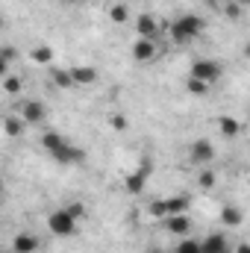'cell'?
Instances as JSON below:
<instances>
[{
	"instance_id": "cell-1",
	"label": "cell",
	"mask_w": 250,
	"mask_h": 253,
	"mask_svg": "<svg viewBox=\"0 0 250 253\" xmlns=\"http://www.w3.org/2000/svg\"><path fill=\"white\" fill-rule=\"evenodd\" d=\"M203 30H206V21L200 18V15H180L174 24H171V39L177 42V44H188V42H194V39H200L203 36Z\"/></svg>"
},
{
	"instance_id": "cell-2",
	"label": "cell",
	"mask_w": 250,
	"mask_h": 253,
	"mask_svg": "<svg viewBox=\"0 0 250 253\" xmlns=\"http://www.w3.org/2000/svg\"><path fill=\"white\" fill-rule=\"evenodd\" d=\"M77 227H80V221H74L71 218V212L68 209H53L50 215H47V230L53 233V236H59V239H68V236H74L77 233Z\"/></svg>"
},
{
	"instance_id": "cell-3",
	"label": "cell",
	"mask_w": 250,
	"mask_h": 253,
	"mask_svg": "<svg viewBox=\"0 0 250 253\" xmlns=\"http://www.w3.org/2000/svg\"><path fill=\"white\" fill-rule=\"evenodd\" d=\"M221 74H224V68H221V62H215V59H194L191 62V71H188L191 80H200L206 85H215L221 80Z\"/></svg>"
},
{
	"instance_id": "cell-4",
	"label": "cell",
	"mask_w": 250,
	"mask_h": 253,
	"mask_svg": "<svg viewBox=\"0 0 250 253\" xmlns=\"http://www.w3.org/2000/svg\"><path fill=\"white\" fill-rule=\"evenodd\" d=\"M50 159L59 162V165H80V162L85 159V150L77 147V144H71L68 138H62V141L50 150Z\"/></svg>"
},
{
	"instance_id": "cell-5",
	"label": "cell",
	"mask_w": 250,
	"mask_h": 253,
	"mask_svg": "<svg viewBox=\"0 0 250 253\" xmlns=\"http://www.w3.org/2000/svg\"><path fill=\"white\" fill-rule=\"evenodd\" d=\"M21 121L27 126H44L47 121V106L39 100H21Z\"/></svg>"
},
{
	"instance_id": "cell-6",
	"label": "cell",
	"mask_w": 250,
	"mask_h": 253,
	"mask_svg": "<svg viewBox=\"0 0 250 253\" xmlns=\"http://www.w3.org/2000/svg\"><path fill=\"white\" fill-rule=\"evenodd\" d=\"M188 156H191V162H194V165L206 168V165L215 159V144H212L209 138H197V141H191V147H188Z\"/></svg>"
},
{
	"instance_id": "cell-7",
	"label": "cell",
	"mask_w": 250,
	"mask_h": 253,
	"mask_svg": "<svg viewBox=\"0 0 250 253\" xmlns=\"http://www.w3.org/2000/svg\"><path fill=\"white\" fill-rule=\"evenodd\" d=\"M135 33H138V39H147V42H159V33H162V27H159L156 15L144 12V15H138V18H135Z\"/></svg>"
},
{
	"instance_id": "cell-8",
	"label": "cell",
	"mask_w": 250,
	"mask_h": 253,
	"mask_svg": "<svg viewBox=\"0 0 250 253\" xmlns=\"http://www.w3.org/2000/svg\"><path fill=\"white\" fill-rule=\"evenodd\" d=\"M150 162H141V168H135L132 174H126L124 177V189L129 191V194H141L144 191V186H147V177H150Z\"/></svg>"
},
{
	"instance_id": "cell-9",
	"label": "cell",
	"mask_w": 250,
	"mask_h": 253,
	"mask_svg": "<svg viewBox=\"0 0 250 253\" xmlns=\"http://www.w3.org/2000/svg\"><path fill=\"white\" fill-rule=\"evenodd\" d=\"M159 56V42H147V39H135L132 42V59L141 65L153 62Z\"/></svg>"
},
{
	"instance_id": "cell-10",
	"label": "cell",
	"mask_w": 250,
	"mask_h": 253,
	"mask_svg": "<svg viewBox=\"0 0 250 253\" xmlns=\"http://www.w3.org/2000/svg\"><path fill=\"white\" fill-rule=\"evenodd\" d=\"M68 74H71L74 85H91V83H97V68L94 65H74V68H68Z\"/></svg>"
},
{
	"instance_id": "cell-11",
	"label": "cell",
	"mask_w": 250,
	"mask_h": 253,
	"mask_svg": "<svg viewBox=\"0 0 250 253\" xmlns=\"http://www.w3.org/2000/svg\"><path fill=\"white\" fill-rule=\"evenodd\" d=\"M162 224H165V230L174 239H183V236H188V230H191V218L188 215H168V218H162Z\"/></svg>"
},
{
	"instance_id": "cell-12",
	"label": "cell",
	"mask_w": 250,
	"mask_h": 253,
	"mask_svg": "<svg viewBox=\"0 0 250 253\" xmlns=\"http://www.w3.org/2000/svg\"><path fill=\"white\" fill-rule=\"evenodd\" d=\"M42 248V242H39V236H33V233H15V239H12V253H36Z\"/></svg>"
},
{
	"instance_id": "cell-13",
	"label": "cell",
	"mask_w": 250,
	"mask_h": 253,
	"mask_svg": "<svg viewBox=\"0 0 250 253\" xmlns=\"http://www.w3.org/2000/svg\"><path fill=\"white\" fill-rule=\"evenodd\" d=\"M188 206H191V197H188L186 191L165 197V218L168 215H188Z\"/></svg>"
},
{
	"instance_id": "cell-14",
	"label": "cell",
	"mask_w": 250,
	"mask_h": 253,
	"mask_svg": "<svg viewBox=\"0 0 250 253\" xmlns=\"http://www.w3.org/2000/svg\"><path fill=\"white\" fill-rule=\"evenodd\" d=\"M200 253H230V242L221 233H212L200 242Z\"/></svg>"
},
{
	"instance_id": "cell-15",
	"label": "cell",
	"mask_w": 250,
	"mask_h": 253,
	"mask_svg": "<svg viewBox=\"0 0 250 253\" xmlns=\"http://www.w3.org/2000/svg\"><path fill=\"white\" fill-rule=\"evenodd\" d=\"M24 129H27V124L21 121V115H6V118H3V132H6V135L18 138V135H24Z\"/></svg>"
},
{
	"instance_id": "cell-16",
	"label": "cell",
	"mask_w": 250,
	"mask_h": 253,
	"mask_svg": "<svg viewBox=\"0 0 250 253\" xmlns=\"http://www.w3.org/2000/svg\"><path fill=\"white\" fill-rule=\"evenodd\" d=\"M221 221H224L227 227H242L245 212H242L239 206H224V209H221Z\"/></svg>"
},
{
	"instance_id": "cell-17",
	"label": "cell",
	"mask_w": 250,
	"mask_h": 253,
	"mask_svg": "<svg viewBox=\"0 0 250 253\" xmlns=\"http://www.w3.org/2000/svg\"><path fill=\"white\" fill-rule=\"evenodd\" d=\"M30 59L36 65H50L53 62V47H47V44H36L33 50H30Z\"/></svg>"
},
{
	"instance_id": "cell-18",
	"label": "cell",
	"mask_w": 250,
	"mask_h": 253,
	"mask_svg": "<svg viewBox=\"0 0 250 253\" xmlns=\"http://www.w3.org/2000/svg\"><path fill=\"white\" fill-rule=\"evenodd\" d=\"M109 21L112 24H126L129 21V6L126 3H112L109 6Z\"/></svg>"
},
{
	"instance_id": "cell-19",
	"label": "cell",
	"mask_w": 250,
	"mask_h": 253,
	"mask_svg": "<svg viewBox=\"0 0 250 253\" xmlns=\"http://www.w3.org/2000/svg\"><path fill=\"white\" fill-rule=\"evenodd\" d=\"M50 83H53L56 88H74L68 68H53V71H50Z\"/></svg>"
},
{
	"instance_id": "cell-20",
	"label": "cell",
	"mask_w": 250,
	"mask_h": 253,
	"mask_svg": "<svg viewBox=\"0 0 250 253\" xmlns=\"http://www.w3.org/2000/svg\"><path fill=\"white\" fill-rule=\"evenodd\" d=\"M218 126H221V132H224L227 138H233V135L242 132V121H239V118H227V115H224V118H218Z\"/></svg>"
},
{
	"instance_id": "cell-21",
	"label": "cell",
	"mask_w": 250,
	"mask_h": 253,
	"mask_svg": "<svg viewBox=\"0 0 250 253\" xmlns=\"http://www.w3.org/2000/svg\"><path fill=\"white\" fill-rule=\"evenodd\" d=\"M209 88H212V85H206V83H200V80H191V77L186 80V91L191 97H206Z\"/></svg>"
},
{
	"instance_id": "cell-22",
	"label": "cell",
	"mask_w": 250,
	"mask_h": 253,
	"mask_svg": "<svg viewBox=\"0 0 250 253\" xmlns=\"http://www.w3.org/2000/svg\"><path fill=\"white\" fill-rule=\"evenodd\" d=\"M174 253H200V242H197V239H188V236H183V239L174 245Z\"/></svg>"
},
{
	"instance_id": "cell-23",
	"label": "cell",
	"mask_w": 250,
	"mask_h": 253,
	"mask_svg": "<svg viewBox=\"0 0 250 253\" xmlns=\"http://www.w3.org/2000/svg\"><path fill=\"white\" fill-rule=\"evenodd\" d=\"M21 88H24V83H21L15 74H6V77H3V91H6V94H15V97H18Z\"/></svg>"
},
{
	"instance_id": "cell-24",
	"label": "cell",
	"mask_w": 250,
	"mask_h": 253,
	"mask_svg": "<svg viewBox=\"0 0 250 253\" xmlns=\"http://www.w3.org/2000/svg\"><path fill=\"white\" fill-rule=\"evenodd\" d=\"M197 186H200L203 191L215 189V174L209 171V165H206V168H200V174H197Z\"/></svg>"
},
{
	"instance_id": "cell-25",
	"label": "cell",
	"mask_w": 250,
	"mask_h": 253,
	"mask_svg": "<svg viewBox=\"0 0 250 253\" xmlns=\"http://www.w3.org/2000/svg\"><path fill=\"white\" fill-rule=\"evenodd\" d=\"M147 212H150L156 221H162V218H165V197H156V200H150V203H147Z\"/></svg>"
},
{
	"instance_id": "cell-26",
	"label": "cell",
	"mask_w": 250,
	"mask_h": 253,
	"mask_svg": "<svg viewBox=\"0 0 250 253\" xmlns=\"http://www.w3.org/2000/svg\"><path fill=\"white\" fill-rule=\"evenodd\" d=\"M106 121H109V126H112L115 132H124L126 124H129V121H126V115H121V112H112V115H109Z\"/></svg>"
},
{
	"instance_id": "cell-27",
	"label": "cell",
	"mask_w": 250,
	"mask_h": 253,
	"mask_svg": "<svg viewBox=\"0 0 250 253\" xmlns=\"http://www.w3.org/2000/svg\"><path fill=\"white\" fill-rule=\"evenodd\" d=\"M65 209L71 212V218H74V221H83V218L88 215V209H85V203H68Z\"/></svg>"
},
{
	"instance_id": "cell-28",
	"label": "cell",
	"mask_w": 250,
	"mask_h": 253,
	"mask_svg": "<svg viewBox=\"0 0 250 253\" xmlns=\"http://www.w3.org/2000/svg\"><path fill=\"white\" fill-rule=\"evenodd\" d=\"M0 56L12 65V59H18V50H15V47H0Z\"/></svg>"
},
{
	"instance_id": "cell-29",
	"label": "cell",
	"mask_w": 250,
	"mask_h": 253,
	"mask_svg": "<svg viewBox=\"0 0 250 253\" xmlns=\"http://www.w3.org/2000/svg\"><path fill=\"white\" fill-rule=\"evenodd\" d=\"M227 12H230L233 18H239V15H242V6H239V3H230V6H227Z\"/></svg>"
},
{
	"instance_id": "cell-30",
	"label": "cell",
	"mask_w": 250,
	"mask_h": 253,
	"mask_svg": "<svg viewBox=\"0 0 250 253\" xmlns=\"http://www.w3.org/2000/svg\"><path fill=\"white\" fill-rule=\"evenodd\" d=\"M6 74H9V62H6V59H3V56H0V80H3V77H6Z\"/></svg>"
},
{
	"instance_id": "cell-31",
	"label": "cell",
	"mask_w": 250,
	"mask_h": 253,
	"mask_svg": "<svg viewBox=\"0 0 250 253\" xmlns=\"http://www.w3.org/2000/svg\"><path fill=\"white\" fill-rule=\"evenodd\" d=\"M236 253H250V245L248 242H239V245H236Z\"/></svg>"
},
{
	"instance_id": "cell-32",
	"label": "cell",
	"mask_w": 250,
	"mask_h": 253,
	"mask_svg": "<svg viewBox=\"0 0 250 253\" xmlns=\"http://www.w3.org/2000/svg\"><path fill=\"white\" fill-rule=\"evenodd\" d=\"M236 3H239V6H242V9H245V6H250V0H236Z\"/></svg>"
},
{
	"instance_id": "cell-33",
	"label": "cell",
	"mask_w": 250,
	"mask_h": 253,
	"mask_svg": "<svg viewBox=\"0 0 250 253\" xmlns=\"http://www.w3.org/2000/svg\"><path fill=\"white\" fill-rule=\"evenodd\" d=\"M0 30H3V15H0Z\"/></svg>"
},
{
	"instance_id": "cell-34",
	"label": "cell",
	"mask_w": 250,
	"mask_h": 253,
	"mask_svg": "<svg viewBox=\"0 0 250 253\" xmlns=\"http://www.w3.org/2000/svg\"><path fill=\"white\" fill-rule=\"evenodd\" d=\"M65 3H80V0H65Z\"/></svg>"
},
{
	"instance_id": "cell-35",
	"label": "cell",
	"mask_w": 250,
	"mask_h": 253,
	"mask_svg": "<svg viewBox=\"0 0 250 253\" xmlns=\"http://www.w3.org/2000/svg\"><path fill=\"white\" fill-rule=\"evenodd\" d=\"M0 253H12V251H0Z\"/></svg>"
}]
</instances>
